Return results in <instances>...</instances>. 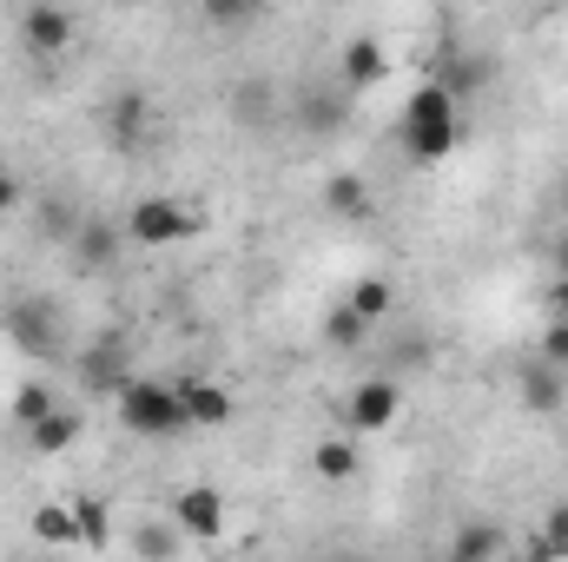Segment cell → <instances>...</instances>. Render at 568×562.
<instances>
[{
    "label": "cell",
    "mask_w": 568,
    "mask_h": 562,
    "mask_svg": "<svg viewBox=\"0 0 568 562\" xmlns=\"http://www.w3.org/2000/svg\"><path fill=\"white\" fill-rule=\"evenodd\" d=\"M456 100L443 93V87H417L410 100H404V120H397V140L410 152V165H443L449 152H456Z\"/></svg>",
    "instance_id": "1"
},
{
    "label": "cell",
    "mask_w": 568,
    "mask_h": 562,
    "mask_svg": "<svg viewBox=\"0 0 568 562\" xmlns=\"http://www.w3.org/2000/svg\"><path fill=\"white\" fill-rule=\"evenodd\" d=\"M113 404H120V423L133 436H179V430H192L179 384H165V378H133Z\"/></svg>",
    "instance_id": "2"
},
{
    "label": "cell",
    "mask_w": 568,
    "mask_h": 562,
    "mask_svg": "<svg viewBox=\"0 0 568 562\" xmlns=\"http://www.w3.org/2000/svg\"><path fill=\"white\" fill-rule=\"evenodd\" d=\"M0 331H7V344H13L20 358H33V364H47V358L67 351V331H60V304H53V298H13V304L0 311Z\"/></svg>",
    "instance_id": "3"
},
{
    "label": "cell",
    "mask_w": 568,
    "mask_h": 562,
    "mask_svg": "<svg viewBox=\"0 0 568 562\" xmlns=\"http://www.w3.org/2000/svg\"><path fill=\"white\" fill-rule=\"evenodd\" d=\"M199 225H205V212L185 205V199H165V192H152V199H140V205L126 212V239L145 245V252H165V245L192 239Z\"/></svg>",
    "instance_id": "4"
},
{
    "label": "cell",
    "mask_w": 568,
    "mask_h": 562,
    "mask_svg": "<svg viewBox=\"0 0 568 562\" xmlns=\"http://www.w3.org/2000/svg\"><path fill=\"white\" fill-rule=\"evenodd\" d=\"M397 411H404V384L377 371V378H364V384L344 398V430H351V436H377V430L397 423Z\"/></svg>",
    "instance_id": "5"
},
{
    "label": "cell",
    "mask_w": 568,
    "mask_h": 562,
    "mask_svg": "<svg viewBox=\"0 0 568 562\" xmlns=\"http://www.w3.org/2000/svg\"><path fill=\"white\" fill-rule=\"evenodd\" d=\"M172 523H179V536L185 543H219L225 536V523H232V510H225V496L212 490V483H185L179 496H172V510H165Z\"/></svg>",
    "instance_id": "6"
},
{
    "label": "cell",
    "mask_w": 568,
    "mask_h": 562,
    "mask_svg": "<svg viewBox=\"0 0 568 562\" xmlns=\"http://www.w3.org/2000/svg\"><path fill=\"white\" fill-rule=\"evenodd\" d=\"M80 40V20L67 13V7H27L20 13V53H33V60H53V53H67Z\"/></svg>",
    "instance_id": "7"
},
{
    "label": "cell",
    "mask_w": 568,
    "mask_h": 562,
    "mask_svg": "<svg viewBox=\"0 0 568 562\" xmlns=\"http://www.w3.org/2000/svg\"><path fill=\"white\" fill-rule=\"evenodd\" d=\"M120 245H126V232H120V225H106V219H80V225H73V239H67V259H73V272L100 279V272H113V265H120Z\"/></svg>",
    "instance_id": "8"
},
{
    "label": "cell",
    "mask_w": 568,
    "mask_h": 562,
    "mask_svg": "<svg viewBox=\"0 0 568 562\" xmlns=\"http://www.w3.org/2000/svg\"><path fill=\"white\" fill-rule=\"evenodd\" d=\"M489 73H496V60H489V53H456V47H449V53H436L429 87H443V93L463 107V100H476V93L489 87Z\"/></svg>",
    "instance_id": "9"
},
{
    "label": "cell",
    "mask_w": 568,
    "mask_h": 562,
    "mask_svg": "<svg viewBox=\"0 0 568 562\" xmlns=\"http://www.w3.org/2000/svg\"><path fill=\"white\" fill-rule=\"evenodd\" d=\"M384 73H390V47H384V40L357 33V40H344V47H337V80H344L351 93H371Z\"/></svg>",
    "instance_id": "10"
},
{
    "label": "cell",
    "mask_w": 568,
    "mask_h": 562,
    "mask_svg": "<svg viewBox=\"0 0 568 562\" xmlns=\"http://www.w3.org/2000/svg\"><path fill=\"white\" fill-rule=\"evenodd\" d=\"M179 398H185V418L192 430H225V423L239 418V398L225 391V384H212V378H179Z\"/></svg>",
    "instance_id": "11"
},
{
    "label": "cell",
    "mask_w": 568,
    "mask_h": 562,
    "mask_svg": "<svg viewBox=\"0 0 568 562\" xmlns=\"http://www.w3.org/2000/svg\"><path fill=\"white\" fill-rule=\"evenodd\" d=\"M126 371H133V358H126V338H120V331H113V338H100V344H87V351H80V378H87V384H93V391H113V398H120V391H126V384H133V378H126Z\"/></svg>",
    "instance_id": "12"
},
{
    "label": "cell",
    "mask_w": 568,
    "mask_h": 562,
    "mask_svg": "<svg viewBox=\"0 0 568 562\" xmlns=\"http://www.w3.org/2000/svg\"><path fill=\"white\" fill-rule=\"evenodd\" d=\"M291 120L304 127V133H317V140H331V133H344V120H351V107L331 93V87H304L297 93V107H291Z\"/></svg>",
    "instance_id": "13"
},
{
    "label": "cell",
    "mask_w": 568,
    "mask_h": 562,
    "mask_svg": "<svg viewBox=\"0 0 568 562\" xmlns=\"http://www.w3.org/2000/svg\"><path fill=\"white\" fill-rule=\"evenodd\" d=\"M516 398H523L529 411H542V418H549V411H562L568 384H562V371H556V364H542V358H536V364H523V371H516Z\"/></svg>",
    "instance_id": "14"
},
{
    "label": "cell",
    "mask_w": 568,
    "mask_h": 562,
    "mask_svg": "<svg viewBox=\"0 0 568 562\" xmlns=\"http://www.w3.org/2000/svg\"><path fill=\"white\" fill-rule=\"evenodd\" d=\"M449 556H463V562H503V523H496V516H463V523H456Z\"/></svg>",
    "instance_id": "15"
},
{
    "label": "cell",
    "mask_w": 568,
    "mask_h": 562,
    "mask_svg": "<svg viewBox=\"0 0 568 562\" xmlns=\"http://www.w3.org/2000/svg\"><path fill=\"white\" fill-rule=\"evenodd\" d=\"M133 556L140 562H179L185 556L179 523H172V516H145V523H133Z\"/></svg>",
    "instance_id": "16"
},
{
    "label": "cell",
    "mask_w": 568,
    "mask_h": 562,
    "mask_svg": "<svg viewBox=\"0 0 568 562\" xmlns=\"http://www.w3.org/2000/svg\"><path fill=\"white\" fill-rule=\"evenodd\" d=\"M344 304H351V311L377 331V324H390V318H397V284H390V279H357Z\"/></svg>",
    "instance_id": "17"
},
{
    "label": "cell",
    "mask_w": 568,
    "mask_h": 562,
    "mask_svg": "<svg viewBox=\"0 0 568 562\" xmlns=\"http://www.w3.org/2000/svg\"><path fill=\"white\" fill-rule=\"evenodd\" d=\"M145 120H152L145 93H113V100H106V133H113V145H140Z\"/></svg>",
    "instance_id": "18"
},
{
    "label": "cell",
    "mask_w": 568,
    "mask_h": 562,
    "mask_svg": "<svg viewBox=\"0 0 568 562\" xmlns=\"http://www.w3.org/2000/svg\"><path fill=\"white\" fill-rule=\"evenodd\" d=\"M225 107H232L239 127H265L272 107H278V87H272V80H239V87L225 93Z\"/></svg>",
    "instance_id": "19"
},
{
    "label": "cell",
    "mask_w": 568,
    "mask_h": 562,
    "mask_svg": "<svg viewBox=\"0 0 568 562\" xmlns=\"http://www.w3.org/2000/svg\"><path fill=\"white\" fill-rule=\"evenodd\" d=\"M311 470H317L324 483H351V476L364 470V456H357V443H351V436H324V443L311 450Z\"/></svg>",
    "instance_id": "20"
},
{
    "label": "cell",
    "mask_w": 568,
    "mask_h": 562,
    "mask_svg": "<svg viewBox=\"0 0 568 562\" xmlns=\"http://www.w3.org/2000/svg\"><path fill=\"white\" fill-rule=\"evenodd\" d=\"M324 205H331L337 219H371V185H364L357 172H331V179H324Z\"/></svg>",
    "instance_id": "21"
},
{
    "label": "cell",
    "mask_w": 568,
    "mask_h": 562,
    "mask_svg": "<svg viewBox=\"0 0 568 562\" xmlns=\"http://www.w3.org/2000/svg\"><path fill=\"white\" fill-rule=\"evenodd\" d=\"M27 443H33L40 456H67V450L80 443V418H73L67 404H60V411H53L47 423H33V430H27Z\"/></svg>",
    "instance_id": "22"
},
{
    "label": "cell",
    "mask_w": 568,
    "mask_h": 562,
    "mask_svg": "<svg viewBox=\"0 0 568 562\" xmlns=\"http://www.w3.org/2000/svg\"><path fill=\"white\" fill-rule=\"evenodd\" d=\"M73 530H80V550H106L113 543V510L100 496H73Z\"/></svg>",
    "instance_id": "23"
},
{
    "label": "cell",
    "mask_w": 568,
    "mask_h": 562,
    "mask_svg": "<svg viewBox=\"0 0 568 562\" xmlns=\"http://www.w3.org/2000/svg\"><path fill=\"white\" fill-rule=\"evenodd\" d=\"M33 536H40L47 550L80 543V530H73V503H40V510H33Z\"/></svg>",
    "instance_id": "24"
},
{
    "label": "cell",
    "mask_w": 568,
    "mask_h": 562,
    "mask_svg": "<svg viewBox=\"0 0 568 562\" xmlns=\"http://www.w3.org/2000/svg\"><path fill=\"white\" fill-rule=\"evenodd\" d=\"M53 411H60V404H53V391H47L40 378H33V384H20V391H13V404H7V418L20 423V430H33V423H47Z\"/></svg>",
    "instance_id": "25"
},
{
    "label": "cell",
    "mask_w": 568,
    "mask_h": 562,
    "mask_svg": "<svg viewBox=\"0 0 568 562\" xmlns=\"http://www.w3.org/2000/svg\"><path fill=\"white\" fill-rule=\"evenodd\" d=\"M364 338H371V324H364L351 304H337V311L324 318V344H331V351H357Z\"/></svg>",
    "instance_id": "26"
},
{
    "label": "cell",
    "mask_w": 568,
    "mask_h": 562,
    "mask_svg": "<svg viewBox=\"0 0 568 562\" xmlns=\"http://www.w3.org/2000/svg\"><path fill=\"white\" fill-rule=\"evenodd\" d=\"M205 20H212V27H245V20H258V7H252V0H212Z\"/></svg>",
    "instance_id": "27"
},
{
    "label": "cell",
    "mask_w": 568,
    "mask_h": 562,
    "mask_svg": "<svg viewBox=\"0 0 568 562\" xmlns=\"http://www.w3.org/2000/svg\"><path fill=\"white\" fill-rule=\"evenodd\" d=\"M536 536L549 543V556H562V550H568V503H556V510L542 516V530H536Z\"/></svg>",
    "instance_id": "28"
},
{
    "label": "cell",
    "mask_w": 568,
    "mask_h": 562,
    "mask_svg": "<svg viewBox=\"0 0 568 562\" xmlns=\"http://www.w3.org/2000/svg\"><path fill=\"white\" fill-rule=\"evenodd\" d=\"M542 364L568 371V324H562V318H556V324H549V338H542Z\"/></svg>",
    "instance_id": "29"
},
{
    "label": "cell",
    "mask_w": 568,
    "mask_h": 562,
    "mask_svg": "<svg viewBox=\"0 0 568 562\" xmlns=\"http://www.w3.org/2000/svg\"><path fill=\"white\" fill-rule=\"evenodd\" d=\"M20 205H27V185H20V172H7V165H0V219H7V212H20Z\"/></svg>",
    "instance_id": "30"
},
{
    "label": "cell",
    "mask_w": 568,
    "mask_h": 562,
    "mask_svg": "<svg viewBox=\"0 0 568 562\" xmlns=\"http://www.w3.org/2000/svg\"><path fill=\"white\" fill-rule=\"evenodd\" d=\"M549 265H556V279H568V225L556 232V245H549Z\"/></svg>",
    "instance_id": "31"
},
{
    "label": "cell",
    "mask_w": 568,
    "mask_h": 562,
    "mask_svg": "<svg viewBox=\"0 0 568 562\" xmlns=\"http://www.w3.org/2000/svg\"><path fill=\"white\" fill-rule=\"evenodd\" d=\"M549 311H556V318L568 324V279H556V284H549Z\"/></svg>",
    "instance_id": "32"
},
{
    "label": "cell",
    "mask_w": 568,
    "mask_h": 562,
    "mask_svg": "<svg viewBox=\"0 0 568 562\" xmlns=\"http://www.w3.org/2000/svg\"><path fill=\"white\" fill-rule=\"evenodd\" d=\"M331 562H377V556H364V550H337Z\"/></svg>",
    "instance_id": "33"
},
{
    "label": "cell",
    "mask_w": 568,
    "mask_h": 562,
    "mask_svg": "<svg viewBox=\"0 0 568 562\" xmlns=\"http://www.w3.org/2000/svg\"><path fill=\"white\" fill-rule=\"evenodd\" d=\"M443 562H463V556H443Z\"/></svg>",
    "instance_id": "34"
}]
</instances>
